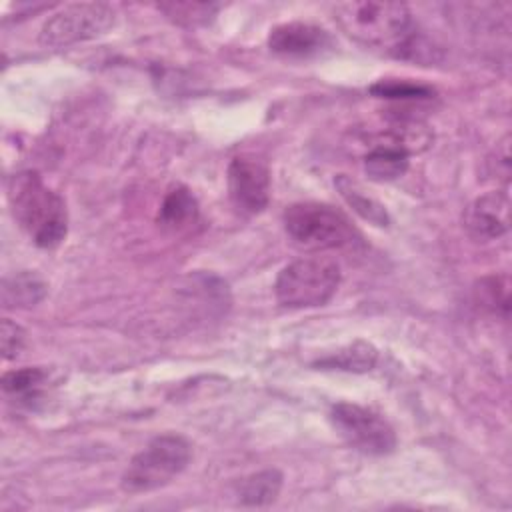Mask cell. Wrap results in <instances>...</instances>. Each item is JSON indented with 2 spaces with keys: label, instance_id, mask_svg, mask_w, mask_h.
<instances>
[{
  "label": "cell",
  "instance_id": "cell-1",
  "mask_svg": "<svg viewBox=\"0 0 512 512\" xmlns=\"http://www.w3.org/2000/svg\"><path fill=\"white\" fill-rule=\"evenodd\" d=\"M8 200L16 222L36 246L56 248L66 238V204L36 172L14 174L8 184Z\"/></svg>",
  "mask_w": 512,
  "mask_h": 512
},
{
  "label": "cell",
  "instance_id": "cell-2",
  "mask_svg": "<svg viewBox=\"0 0 512 512\" xmlns=\"http://www.w3.org/2000/svg\"><path fill=\"white\" fill-rule=\"evenodd\" d=\"M334 16L350 38L366 46L406 54L416 38L412 14L400 2H342L334 8Z\"/></svg>",
  "mask_w": 512,
  "mask_h": 512
},
{
  "label": "cell",
  "instance_id": "cell-3",
  "mask_svg": "<svg viewBox=\"0 0 512 512\" xmlns=\"http://www.w3.org/2000/svg\"><path fill=\"white\" fill-rule=\"evenodd\" d=\"M192 446L180 434H160L132 456L124 474L122 490L130 494L152 492L172 482L190 462Z\"/></svg>",
  "mask_w": 512,
  "mask_h": 512
},
{
  "label": "cell",
  "instance_id": "cell-4",
  "mask_svg": "<svg viewBox=\"0 0 512 512\" xmlns=\"http://www.w3.org/2000/svg\"><path fill=\"white\" fill-rule=\"evenodd\" d=\"M286 234L306 250L346 248L360 240L348 216L330 204L296 202L284 210Z\"/></svg>",
  "mask_w": 512,
  "mask_h": 512
},
{
  "label": "cell",
  "instance_id": "cell-5",
  "mask_svg": "<svg viewBox=\"0 0 512 512\" xmlns=\"http://www.w3.org/2000/svg\"><path fill=\"white\" fill-rule=\"evenodd\" d=\"M340 276L336 260L328 256H304L280 270L274 294L284 308H316L336 294Z\"/></svg>",
  "mask_w": 512,
  "mask_h": 512
},
{
  "label": "cell",
  "instance_id": "cell-6",
  "mask_svg": "<svg viewBox=\"0 0 512 512\" xmlns=\"http://www.w3.org/2000/svg\"><path fill=\"white\" fill-rule=\"evenodd\" d=\"M114 20V8L104 2L70 4L44 22L38 40L46 48H66L106 34Z\"/></svg>",
  "mask_w": 512,
  "mask_h": 512
},
{
  "label": "cell",
  "instance_id": "cell-7",
  "mask_svg": "<svg viewBox=\"0 0 512 512\" xmlns=\"http://www.w3.org/2000/svg\"><path fill=\"white\" fill-rule=\"evenodd\" d=\"M330 420L338 430V434L352 448L364 454L382 456L396 448L394 428L370 408L350 404V402H340L332 406Z\"/></svg>",
  "mask_w": 512,
  "mask_h": 512
},
{
  "label": "cell",
  "instance_id": "cell-8",
  "mask_svg": "<svg viewBox=\"0 0 512 512\" xmlns=\"http://www.w3.org/2000/svg\"><path fill=\"white\" fill-rule=\"evenodd\" d=\"M228 196L238 212L260 214L270 202V172L254 154L234 156L226 172Z\"/></svg>",
  "mask_w": 512,
  "mask_h": 512
},
{
  "label": "cell",
  "instance_id": "cell-9",
  "mask_svg": "<svg viewBox=\"0 0 512 512\" xmlns=\"http://www.w3.org/2000/svg\"><path fill=\"white\" fill-rule=\"evenodd\" d=\"M510 202L504 192H488L478 196L464 212L466 232L478 240L488 242L504 236L510 226Z\"/></svg>",
  "mask_w": 512,
  "mask_h": 512
},
{
  "label": "cell",
  "instance_id": "cell-10",
  "mask_svg": "<svg viewBox=\"0 0 512 512\" xmlns=\"http://www.w3.org/2000/svg\"><path fill=\"white\" fill-rule=\"evenodd\" d=\"M330 46V34L308 22H286L270 30L268 48L288 58H308Z\"/></svg>",
  "mask_w": 512,
  "mask_h": 512
},
{
  "label": "cell",
  "instance_id": "cell-11",
  "mask_svg": "<svg viewBox=\"0 0 512 512\" xmlns=\"http://www.w3.org/2000/svg\"><path fill=\"white\" fill-rule=\"evenodd\" d=\"M198 202L186 186H174L166 192L156 222L168 232H184L198 220Z\"/></svg>",
  "mask_w": 512,
  "mask_h": 512
},
{
  "label": "cell",
  "instance_id": "cell-12",
  "mask_svg": "<svg viewBox=\"0 0 512 512\" xmlns=\"http://www.w3.org/2000/svg\"><path fill=\"white\" fill-rule=\"evenodd\" d=\"M48 292L46 282L30 270L6 276L2 282L4 308H30L36 306Z\"/></svg>",
  "mask_w": 512,
  "mask_h": 512
},
{
  "label": "cell",
  "instance_id": "cell-13",
  "mask_svg": "<svg viewBox=\"0 0 512 512\" xmlns=\"http://www.w3.org/2000/svg\"><path fill=\"white\" fill-rule=\"evenodd\" d=\"M334 186L338 188L340 196L344 198V202L364 220H368L370 224L374 226H380V228H386L390 224V216L384 208V204H380L374 196L366 194L362 190V186L352 180L350 176L346 174H338L334 178Z\"/></svg>",
  "mask_w": 512,
  "mask_h": 512
},
{
  "label": "cell",
  "instance_id": "cell-14",
  "mask_svg": "<svg viewBox=\"0 0 512 512\" xmlns=\"http://www.w3.org/2000/svg\"><path fill=\"white\" fill-rule=\"evenodd\" d=\"M282 488V474L276 468L254 472L236 486V496L244 506H266L274 502Z\"/></svg>",
  "mask_w": 512,
  "mask_h": 512
},
{
  "label": "cell",
  "instance_id": "cell-15",
  "mask_svg": "<svg viewBox=\"0 0 512 512\" xmlns=\"http://www.w3.org/2000/svg\"><path fill=\"white\" fill-rule=\"evenodd\" d=\"M378 352L368 342H354L332 356H326L318 362L322 368L330 370H346V372H368L374 368Z\"/></svg>",
  "mask_w": 512,
  "mask_h": 512
},
{
  "label": "cell",
  "instance_id": "cell-16",
  "mask_svg": "<svg viewBox=\"0 0 512 512\" xmlns=\"http://www.w3.org/2000/svg\"><path fill=\"white\" fill-rule=\"evenodd\" d=\"M370 92L376 98L388 100H424L434 96V88L406 78H382L370 86Z\"/></svg>",
  "mask_w": 512,
  "mask_h": 512
},
{
  "label": "cell",
  "instance_id": "cell-17",
  "mask_svg": "<svg viewBox=\"0 0 512 512\" xmlns=\"http://www.w3.org/2000/svg\"><path fill=\"white\" fill-rule=\"evenodd\" d=\"M476 302L494 312V314H502L508 316V308H510V300H508V278L506 276H486L482 278L476 288Z\"/></svg>",
  "mask_w": 512,
  "mask_h": 512
},
{
  "label": "cell",
  "instance_id": "cell-18",
  "mask_svg": "<svg viewBox=\"0 0 512 512\" xmlns=\"http://www.w3.org/2000/svg\"><path fill=\"white\" fill-rule=\"evenodd\" d=\"M48 374L42 368L10 370L2 376V388L16 396H34L46 384Z\"/></svg>",
  "mask_w": 512,
  "mask_h": 512
},
{
  "label": "cell",
  "instance_id": "cell-19",
  "mask_svg": "<svg viewBox=\"0 0 512 512\" xmlns=\"http://www.w3.org/2000/svg\"><path fill=\"white\" fill-rule=\"evenodd\" d=\"M158 8L174 22L178 24H202L208 22L218 6L216 4H206V2H166V4H158Z\"/></svg>",
  "mask_w": 512,
  "mask_h": 512
},
{
  "label": "cell",
  "instance_id": "cell-20",
  "mask_svg": "<svg viewBox=\"0 0 512 512\" xmlns=\"http://www.w3.org/2000/svg\"><path fill=\"white\" fill-rule=\"evenodd\" d=\"M0 334H2V356H4V360L16 358L22 352L24 344H26L24 328L18 326L16 322H12L10 318H4Z\"/></svg>",
  "mask_w": 512,
  "mask_h": 512
}]
</instances>
